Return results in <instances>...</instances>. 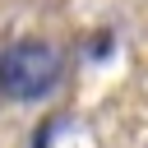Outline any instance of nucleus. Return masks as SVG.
I'll return each instance as SVG.
<instances>
[{"label":"nucleus","instance_id":"obj_1","mask_svg":"<svg viewBox=\"0 0 148 148\" xmlns=\"http://www.w3.org/2000/svg\"><path fill=\"white\" fill-rule=\"evenodd\" d=\"M60 51L51 42H14L0 51V92L9 102H42L60 83Z\"/></svg>","mask_w":148,"mask_h":148}]
</instances>
